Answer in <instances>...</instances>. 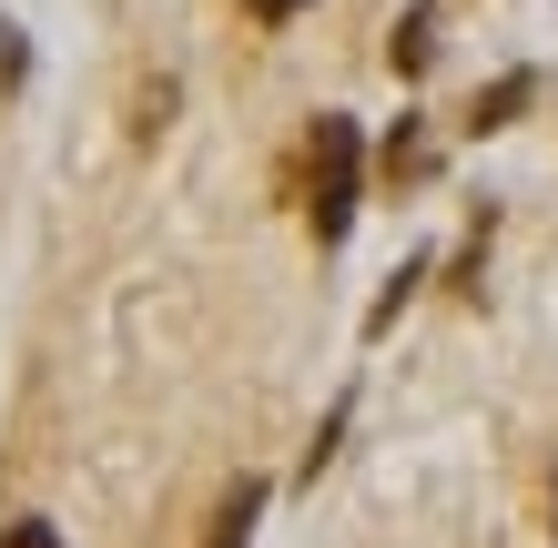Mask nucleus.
<instances>
[{
  "mask_svg": "<svg viewBox=\"0 0 558 548\" xmlns=\"http://www.w3.org/2000/svg\"><path fill=\"white\" fill-rule=\"evenodd\" d=\"M355 204H366V153H355V122H345V112H315V193H305L315 244H345Z\"/></svg>",
  "mask_w": 558,
  "mask_h": 548,
  "instance_id": "f257e3e1",
  "label": "nucleus"
},
{
  "mask_svg": "<svg viewBox=\"0 0 558 548\" xmlns=\"http://www.w3.org/2000/svg\"><path fill=\"white\" fill-rule=\"evenodd\" d=\"M254 519H265V477H244V488L223 498V519H214V538H204V548H244V538H254Z\"/></svg>",
  "mask_w": 558,
  "mask_h": 548,
  "instance_id": "f03ea898",
  "label": "nucleus"
},
{
  "mask_svg": "<svg viewBox=\"0 0 558 548\" xmlns=\"http://www.w3.org/2000/svg\"><path fill=\"white\" fill-rule=\"evenodd\" d=\"M518 102H529V72H508L498 92H487V102L468 112V133H498V122H518Z\"/></svg>",
  "mask_w": 558,
  "mask_h": 548,
  "instance_id": "7ed1b4c3",
  "label": "nucleus"
},
{
  "mask_svg": "<svg viewBox=\"0 0 558 548\" xmlns=\"http://www.w3.org/2000/svg\"><path fill=\"white\" fill-rule=\"evenodd\" d=\"M0 548H61V528H51V519H11V528H0Z\"/></svg>",
  "mask_w": 558,
  "mask_h": 548,
  "instance_id": "20e7f679",
  "label": "nucleus"
},
{
  "mask_svg": "<svg viewBox=\"0 0 558 548\" xmlns=\"http://www.w3.org/2000/svg\"><path fill=\"white\" fill-rule=\"evenodd\" d=\"M294 11H305V0H254V21H294Z\"/></svg>",
  "mask_w": 558,
  "mask_h": 548,
  "instance_id": "39448f33",
  "label": "nucleus"
}]
</instances>
